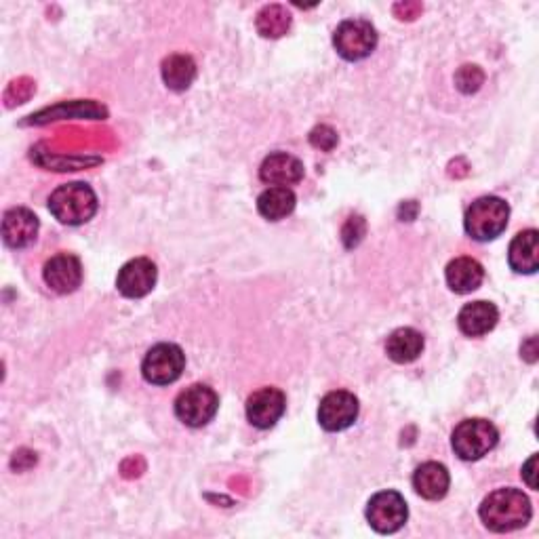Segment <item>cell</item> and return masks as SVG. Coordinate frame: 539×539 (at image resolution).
Masks as SVG:
<instances>
[{
  "label": "cell",
  "mask_w": 539,
  "mask_h": 539,
  "mask_svg": "<svg viewBox=\"0 0 539 539\" xmlns=\"http://www.w3.org/2000/svg\"><path fill=\"white\" fill-rule=\"evenodd\" d=\"M310 142L312 146L321 148V150H333V146L337 144V133L331 129V127H316L312 133H310Z\"/></svg>",
  "instance_id": "25"
},
{
  "label": "cell",
  "mask_w": 539,
  "mask_h": 539,
  "mask_svg": "<svg viewBox=\"0 0 539 539\" xmlns=\"http://www.w3.org/2000/svg\"><path fill=\"white\" fill-rule=\"evenodd\" d=\"M445 278H447V285L453 293L466 295V293H472L483 285L485 270L472 257H457L447 266Z\"/></svg>",
  "instance_id": "18"
},
{
  "label": "cell",
  "mask_w": 539,
  "mask_h": 539,
  "mask_svg": "<svg viewBox=\"0 0 539 539\" xmlns=\"http://www.w3.org/2000/svg\"><path fill=\"white\" fill-rule=\"evenodd\" d=\"M158 281V270L152 259L148 257H135L127 262L116 276V289L129 299L146 297Z\"/></svg>",
  "instance_id": "10"
},
{
  "label": "cell",
  "mask_w": 539,
  "mask_h": 539,
  "mask_svg": "<svg viewBox=\"0 0 539 539\" xmlns=\"http://www.w3.org/2000/svg\"><path fill=\"white\" fill-rule=\"evenodd\" d=\"M186 367V354L175 344H158L148 350L142 375L152 386H169L182 377Z\"/></svg>",
  "instance_id": "7"
},
{
  "label": "cell",
  "mask_w": 539,
  "mask_h": 539,
  "mask_svg": "<svg viewBox=\"0 0 539 539\" xmlns=\"http://www.w3.org/2000/svg\"><path fill=\"white\" fill-rule=\"evenodd\" d=\"M499 321V312L491 302H472L466 304L457 316L459 331L468 337H481L495 329Z\"/></svg>",
  "instance_id": "17"
},
{
  "label": "cell",
  "mask_w": 539,
  "mask_h": 539,
  "mask_svg": "<svg viewBox=\"0 0 539 539\" xmlns=\"http://www.w3.org/2000/svg\"><path fill=\"white\" fill-rule=\"evenodd\" d=\"M483 85V72L476 66H464L457 72V87L464 93H474Z\"/></svg>",
  "instance_id": "24"
},
{
  "label": "cell",
  "mask_w": 539,
  "mask_h": 539,
  "mask_svg": "<svg viewBox=\"0 0 539 539\" xmlns=\"http://www.w3.org/2000/svg\"><path fill=\"white\" fill-rule=\"evenodd\" d=\"M535 470H537V455H531L529 462L523 466V478L527 481V485L531 489H537V481H535Z\"/></svg>",
  "instance_id": "26"
},
{
  "label": "cell",
  "mask_w": 539,
  "mask_h": 539,
  "mask_svg": "<svg viewBox=\"0 0 539 539\" xmlns=\"http://www.w3.org/2000/svg\"><path fill=\"white\" fill-rule=\"evenodd\" d=\"M43 278H45V283L59 295L74 293L83 283L81 259L70 253H59L45 264Z\"/></svg>",
  "instance_id": "12"
},
{
  "label": "cell",
  "mask_w": 539,
  "mask_h": 539,
  "mask_svg": "<svg viewBox=\"0 0 539 539\" xmlns=\"http://www.w3.org/2000/svg\"><path fill=\"white\" fill-rule=\"evenodd\" d=\"M499 441L497 428L487 422V419L474 417L466 419L453 430L451 445L455 455H459L464 462H476V459L485 457L489 451L495 449Z\"/></svg>",
  "instance_id": "4"
},
{
  "label": "cell",
  "mask_w": 539,
  "mask_h": 539,
  "mask_svg": "<svg viewBox=\"0 0 539 539\" xmlns=\"http://www.w3.org/2000/svg\"><path fill=\"white\" fill-rule=\"evenodd\" d=\"M510 268L518 274H535L539 268V234L537 230H525L514 236L508 249Z\"/></svg>",
  "instance_id": "16"
},
{
  "label": "cell",
  "mask_w": 539,
  "mask_h": 539,
  "mask_svg": "<svg viewBox=\"0 0 539 539\" xmlns=\"http://www.w3.org/2000/svg\"><path fill=\"white\" fill-rule=\"evenodd\" d=\"M255 28L264 38H281L291 28V13L283 5H268L257 13Z\"/></svg>",
  "instance_id": "23"
},
{
  "label": "cell",
  "mask_w": 539,
  "mask_h": 539,
  "mask_svg": "<svg viewBox=\"0 0 539 539\" xmlns=\"http://www.w3.org/2000/svg\"><path fill=\"white\" fill-rule=\"evenodd\" d=\"M521 354H523V358H527L529 363H535L537 361V339L535 337H529V342L523 344Z\"/></svg>",
  "instance_id": "27"
},
{
  "label": "cell",
  "mask_w": 539,
  "mask_h": 539,
  "mask_svg": "<svg viewBox=\"0 0 539 539\" xmlns=\"http://www.w3.org/2000/svg\"><path fill=\"white\" fill-rule=\"evenodd\" d=\"M287 398L278 388H262L249 396L247 419L259 430H270L285 415Z\"/></svg>",
  "instance_id": "11"
},
{
  "label": "cell",
  "mask_w": 539,
  "mask_h": 539,
  "mask_svg": "<svg viewBox=\"0 0 539 539\" xmlns=\"http://www.w3.org/2000/svg\"><path fill=\"white\" fill-rule=\"evenodd\" d=\"M451 476L443 464L426 462L419 466L413 474V489L419 497L430 499V502H438L449 491Z\"/></svg>",
  "instance_id": "15"
},
{
  "label": "cell",
  "mask_w": 539,
  "mask_h": 539,
  "mask_svg": "<svg viewBox=\"0 0 539 539\" xmlns=\"http://www.w3.org/2000/svg\"><path fill=\"white\" fill-rule=\"evenodd\" d=\"M409 518L405 497L396 491L375 493L367 504V521L377 533H396Z\"/></svg>",
  "instance_id": "8"
},
{
  "label": "cell",
  "mask_w": 539,
  "mask_h": 539,
  "mask_svg": "<svg viewBox=\"0 0 539 539\" xmlns=\"http://www.w3.org/2000/svg\"><path fill=\"white\" fill-rule=\"evenodd\" d=\"M478 514H481V521L489 531L508 533L525 527L531 521L533 510L529 497L523 491L508 487L489 493L483 499Z\"/></svg>",
  "instance_id": "1"
},
{
  "label": "cell",
  "mask_w": 539,
  "mask_h": 539,
  "mask_svg": "<svg viewBox=\"0 0 539 539\" xmlns=\"http://www.w3.org/2000/svg\"><path fill=\"white\" fill-rule=\"evenodd\" d=\"M68 116H74V118H93V121H97V118H104L106 116V108H102L95 102H70V104H59V106H53V108H45L38 114H32L30 121L32 125H45V123H51V121H62V118H68Z\"/></svg>",
  "instance_id": "20"
},
{
  "label": "cell",
  "mask_w": 539,
  "mask_h": 539,
  "mask_svg": "<svg viewBox=\"0 0 539 539\" xmlns=\"http://www.w3.org/2000/svg\"><path fill=\"white\" fill-rule=\"evenodd\" d=\"M295 194L289 188H268L262 196L257 198V211L262 217L270 219V222H278L285 219L295 209Z\"/></svg>",
  "instance_id": "21"
},
{
  "label": "cell",
  "mask_w": 539,
  "mask_h": 539,
  "mask_svg": "<svg viewBox=\"0 0 539 539\" xmlns=\"http://www.w3.org/2000/svg\"><path fill=\"white\" fill-rule=\"evenodd\" d=\"M358 398L348 390L329 392L318 405V424L327 432H342L358 417Z\"/></svg>",
  "instance_id": "9"
},
{
  "label": "cell",
  "mask_w": 539,
  "mask_h": 539,
  "mask_svg": "<svg viewBox=\"0 0 539 539\" xmlns=\"http://www.w3.org/2000/svg\"><path fill=\"white\" fill-rule=\"evenodd\" d=\"M38 236V217L24 207L9 209L3 217V241L11 249H26Z\"/></svg>",
  "instance_id": "14"
},
{
  "label": "cell",
  "mask_w": 539,
  "mask_h": 539,
  "mask_svg": "<svg viewBox=\"0 0 539 539\" xmlns=\"http://www.w3.org/2000/svg\"><path fill=\"white\" fill-rule=\"evenodd\" d=\"M219 396L205 384H194L175 398V415L190 428H203L215 417Z\"/></svg>",
  "instance_id": "6"
},
{
  "label": "cell",
  "mask_w": 539,
  "mask_h": 539,
  "mask_svg": "<svg viewBox=\"0 0 539 539\" xmlns=\"http://www.w3.org/2000/svg\"><path fill=\"white\" fill-rule=\"evenodd\" d=\"M422 352H424V335L411 327L392 331L386 342L388 358L398 365H407V363L417 361Z\"/></svg>",
  "instance_id": "19"
},
{
  "label": "cell",
  "mask_w": 539,
  "mask_h": 539,
  "mask_svg": "<svg viewBox=\"0 0 539 539\" xmlns=\"http://www.w3.org/2000/svg\"><path fill=\"white\" fill-rule=\"evenodd\" d=\"M333 47L346 62H361L377 47V30L367 19H346L333 34Z\"/></svg>",
  "instance_id": "5"
},
{
  "label": "cell",
  "mask_w": 539,
  "mask_h": 539,
  "mask_svg": "<svg viewBox=\"0 0 539 539\" xmlns=\"http://www.w3.org/2000/svg\"><path fill=\"white\" fill-rule=\"evenodd\" d=\"M163 81L173 91H186L196 78V64L190 55H169L163 62Z\"/></svg>",
  "instance_id": "22"
},
{
  "label": "cell",
  "mask_w": 539,
  "mask_h": 539,
  "mask_svg": "<svg viewBox=\"0 0 539 539\" xmlns=\"http://www.w3.org/2000/svg\"><path fill=\"white\" fill-rule=\"evenodd\" d=\"M97 196L91 186L74 182L59 186L49 198V211L59 224L81 226L97 213Z\"/></svg>",
  "instance_id": "2"
},
{
  "label": "cell",
  "mask_w": 539,
  "mask_h": 539,
  "mask_svg": "<svg viewBox=\"0 0 539 539\" xmlns=\"http://www.w3.org/2000/svg\"><path fill=\"white\" fill-rule=\"evenodd\" d=\"M508 219H510V207L504 198L483 196L468 207L464 228L474 241L487 243L506 230Z\"/></svg>",
  "instance_id": "3"
},
{
  "label": "cell",
  "mask_w": 539,
  "mask_h": 539,
  "mask_svg": "<svg viewBox=\"0 0 539 539\" xmlns=\"http://www.w3.org/2000/svg\"><path fill=\"white\" fill-rule=\"evenodd\" d=\"M259 179L268 186L287 188L304 179V163L287 152H274L259 167Z\"/></svg>",
  "instance_id": "13"
}]
</instances>
